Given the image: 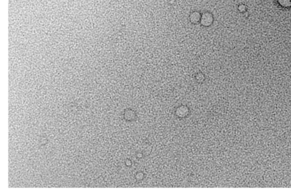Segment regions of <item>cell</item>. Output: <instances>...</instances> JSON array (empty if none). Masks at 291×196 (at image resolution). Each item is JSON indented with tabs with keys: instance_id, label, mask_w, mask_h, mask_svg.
Masks as SVG:
<instances>
[{
	"instance_id": "obj_1",
	"label": "cell",
	"mask_w": 291,
	"mask_h": 196,
	"mask_svg": "<svg viewBox=\"0 0 291 196\" xmlns=\"http://www.w3.org/2000/svg\"><path fill=\"white\" fill-rule=\"evenodd\" d=\"M189 114V109L186 106L178 107L176 111V114L178 117L184 118L187 116Z\"/></svg>"
},
{
	"instance_id": "obj_2",
	"label": "cell",
	"mask_w": 291,
	"mask_h": 196,
	"mask_svg": "<svg viewBox=\"0 0 291 196\" xmlns=\"http://www.w3.org/2000/svg\"><path fill=\"white\" fill-rule=\"evenodd\" d=\"M213 21L212 15L209 13H205L202 16L201 23L204 26H208L212 24Z\"/></svg>"
},
{
	"instance_id": "obj_3",
	"label": "cell",
	"mask_w": 291,
	"mask_h": 196,
	"mask_svg": "<svg viewBox=\"0 0 291 196\" xmlns=\"http://www.w3.org/2000/svg\"><path fill=\"white\" fill-rule=\"evenodd\" d=\"M124 118L127 121H133L135 118V113L133 111H131V110L130 111H126L124 114Z\"/></svg>"
},
{
	"instance_id": "obj_4",
	"label": "cell",
	"mask_w": 291,
	"mask_h": 196,
	"mask_svg": "<svg viewBox=\"0 0 291 196\" xmlns=\"http://www.w3.org/2000/svg\"><path fill=\"white\" fill-rule=\"evenodd\" d=\"M278 3L283 7L288 8L291 6V0H277Z\"/></svg>"
},
{
	"instance_id": "obj_5",
	"label": "cell",
	"mask_w": 291,
	"mask_h": 196,
	"mask_svg": "<svg viewBox=\"0 0 291 196\" xmlns=\"http://www.w3.org/2000/svg\"><path fill=\"white\" fill-rule=\"evenodd\" d=\"M190 18H191V20L193 22H197L200 20V14L199 13H197L195 12L193 13L191 16H190Z\"/></svg>"
},
{
	"instance_id": "obj_6",
	"label": "cell",
	"mask_w": 291,
	"mask_h": 196,
	"mask_svg": "<svg viewBox=\"0 0 291 196\" xmlns=\"http://www.w3.org/2000/svg\"><path fill=\"white\" fill-rule=\"evenodd\" d=\"M143 173H140V172H138L137 173V174H136V179L138 180H141L143 179Z\"/></svg>"
}]
</instances>
